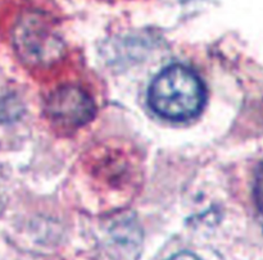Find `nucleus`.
I'll return each instance as SVG.
<instances>
[{"label": "nucleus", "mask_w": 263, "mask_h": 260, "mask_svg": "<svg viewBox=\"0 0 263 260\" xmlns=\"http://www.w3.org/2000/svg\"><path fill=\"white\" fill-rule=\"evenodd\" d=\"M95 112L91 97L77 86L57 89L46 103V114L57 126L74 128L85 125Z\"/></svg>", "instance_id": "3"}, {"label": "nucleus", "mask_w": 263, "mask_h": 260, "mask_svg": "<svg viewBox=\"0 0 263 260\" xmlns=\"http://www.w3.org/2000/svg\"><path fill=\"white\" fill-rule=\"evenodd\" d=\"M152 109L171 121H186L202 110L205 90L199 77L180 64L167 67L152 82L148 94Z\"/></svg>", "instance_id": "1"}, {"label": "nucleus", "mask_w": 263, "mask_h": 260, "mask_svg": "<svg viewBox=\"0 0 263 260\" xmlns=\"http://www.w3.org/2000/svg\"><path fill=\"white\" fill-rule=\"evenodd\" d=\"M254 197H256L257 207L263 214V164L259 168L256 177V186H254Z\"/></svg>", "instance_id": "4"}, {"label": "nucleus", "mask_w": 263, "mask_h": 260, "mask_svg": "<svg viewBox=\"0 0 263 260\" xmlns=\"http://www.w3.org/2000/svg\"><path fill=\"white\" fill-rule=\"evenodd\" d=\"M167 260H200V258H198L195 254L190 253V251H181V253L175 254L174 256Z\"/></svg>", "instance_id": "5"}, {"label": "nucleus", "mask_w": 263, "mask_h": 260, "mask_svg": "<svg viewBox=\"0 0 263 260\" xmlns=\"http://www.w3.org/2000/svg\"><path fill=\"white\" fill-rule=\"evenodd\" d=\"M13 36L18 54L31 66L50 67L63 56V43L40 14L23 15L18 21Z\"/></svg>", "instance_id": "2"}]
</instances>
